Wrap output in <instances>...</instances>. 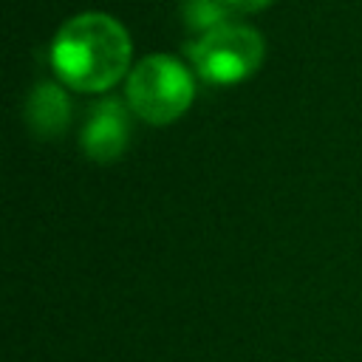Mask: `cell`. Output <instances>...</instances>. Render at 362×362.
I'll list each match as a JSON object with an SVG mask.
<instances>
[{"mask_svg": "<svg viewBox=\"0 0 362 362\" xmlns=\"http://www.w3.org/2000/svg\"><path fill=\"white\" fill-rule=\"evenodd\" d=\"M187 51L201 79L212 85H238L260 68L266 45L257 28L229 20L206 34H198Z\"/></svg>", "mask_w": 362, "mask_h": 362, "instance_id": "obj_3", "label": "cell"}, {"mask_svg": "<svg viewBox=\"0 0 362 362\" xmlns=\"http://www.w3.org/2000/svg\"><path fill=\"white\" fill-rule=\"evenodd\" d=\"M226 3H229L232 14H257V11H263L272 0H226Z\"/></svg>", "mask_w": 362, "mask_h": 362, "instance_id": "obj_7", "label": "cell"}, {"mask_svg": "<svg viewBox=\"0 0 362 362\" xmlns=\"http://www.w3.org/2000/svg\"><path fill=\"white\" fill-rule=\"evenodd\" d=\"M82 153L96 164L119 161L130 144V113L116 96L93 102L79 130Z\"/></svg>", "mask_w": 362, "mask_h": 362, "instance_id": "obj_4", "label": "cell"}, {"mask_svg": "<svg viewBox=\"0 0 362 362\" xmlns=\"http://www.w3.org/2000/svg\"><path fill=\"white\" fill-rule=\"evenodd\" d=\"M130 37L119 20L85 11L59 25L51 42V68L74 90L102 93L130 74Z\"/></svg>", "mask_w": 362, "mask_h": 362, "instance_id": "obj_1", "label": "cell"}, {"mask_svg": "<svg viewBox=\"0 0 362 362\" xmlns=\"http://www.w3.org/2000/svg\"><path fill=\"white\" fill-rule=\"evenodd\" d=\"M71 122V96L65 93V88L54 79H40L28 99H25V124L28 130L42 139V141H51V139H59L65 133Z\"/></svg>", "mask_w": 362, "mask_h": 362, "instance_id": "obj_5", "label": "cell"}, {"mask_svg": "<svg viewBox=\"0 0 362 362\" xmlns=\"http://www.w3.org/2000/svg\"><path fill=\"white\" fill-rule=\"evenodd\" d=\"M181 14L192 31L206 34V31L229 23L232 8L226 0H181Z\"/></svg>", "mask_w": 362, "mask_h": 362, "instance_id": "obj_6", "label": "cell"}, {"mask_svg": "<svg viewBox=\"0 0 362 362\" xmlns=\"http://www.w3.org/2000/svg\"><path fill=\"white\" fill-rule=\"evenodd\" d=\"M124 96L141 122L170 124L181 119L192 105L195 79L181 59L170 54H150L130 68Z\"/></svg>", "mask_w": 362, "mask_h": 362, "instance_id": "obj_2", "label": "cell"}]
</instances>
